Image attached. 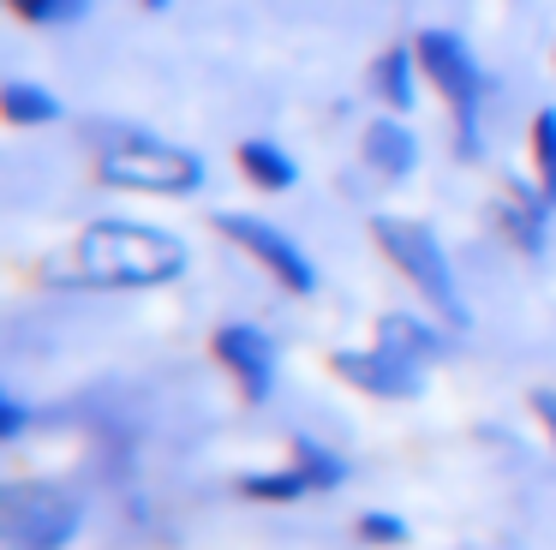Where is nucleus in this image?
Wrapping results in <instances>:
<instances>
[{"label": "nucleus", "instance_id": "6e6552de", "mask_svg": "<svg viewBox=\"0 0 556 550\" xmlns=\"http://www.w3.org/2000/svg\"><path fill=\"white\" fill-rule=\"evenodd\" d=\"M210 347H216L222 371L240 383L245 401H269L276 395V341H269V329H257V323H222Z\"/></svg>", "mask_w": 556, "mask_h": 550}, {"label": "nucleus", "instance_id": "7ed1b4c3", "mask_svg": "<svg viewBox=\"0 0 556 550\" xmlns=\"http://www.w3.org/2000/svg\"><path fill=\"white\" fill-rule=\"evenodd\" d=\"M371 239L383 246V258L395 263L413 287H419L425 305H431L448 329H455V335L467 329L472 305H467V293H460V275H455V263H448L443 239H437L431 227L413 222V215H371Z\"/></svg>", "mask_w": 556, "mask_h": 550}, {"label": "nucleus", "instance_id": "4468645a", "mask_svg": "<svg viewBox=\"0 0 556 550\" xmlns=\"http://www.w3.org/2000/svg\"><path fill=\"white\" fill-rule=\"evenodd\" d=\"M66 108H61V96L49 90V84H30V78H7L0 84V120L7 126H54Z\"/></svg>", "mask_w": 556, "mask_h": 550}, {"label": "nucleus", "instance_id": "a211bd4d", "mask_svg": "<svg viewBox=\"0 0 556 550\" xmlns=\"http://www.w3.org/2000/svg\"><path fill=\"white\" fill-rule=\"evenodd\" d=\"M7 7H13L25 24H37V30H61V24L90 18V7H97V0H7Z\"/></svg>", "mask_w": 556, "mask_h": 550}, {"label": "nucleus", "instance_id": "9b49d317", "mask_svg": "<svg viewBox=\"0 0 556 550\" xmlns=\"http://www.w3.org/2000/svg\"><path fill=\"white\" fill-rule=\"evenodd\" d=\"M365 162L383 179H407L419 167V132L407 126V114H377L365 126Z\"/></svg>", "mask_w": 556, "mask_h": 550}, {"label": "nucleus", "instance_id": "1a4fd4ad", "mask_svg": "<svg viewBox=\"0 0 556 550\" xmlns=\"http://www.w3.org/2000/svg\"><path fill=\"white\" fill-rule=\"evenodd\" d=\"M377 341L389 347V353L413 359V365H437V359H448V347H455V329H448L443 317H419V311H383L377 317Z\"/></svg>", "mask_w": 556, "mask_h": 550}, {"label": "nucleus", "instance_id": "2eb2a0df", "mask_svg": "<svg viewBox=\"0 0 556 550\" xmlns=\"http://www.w3.org/2000/svg\"><path fill=\"white\" fill-rule=\"evenodd\" d=\"M293 466L305 473V485H312V490H341V485H348V461H341L329 442L305 437V430L293 437Z\"/></svg>", "mask_w": 556, "mask_h": 550}, {"label": "nucleus", "instance_id": "4be33fe9", "mask_svg": "<svg viewBox=\"0 0 556 550\" xmlns=\"http://www.w3.org/2000/svg\"><path fill=\"white\" fill-rule=\"evenodd\" d=\"M138 7H144V12H168L174 0H138Z\"/></svg>", "mask_w": 556, "mask_h": 550}, {"label": "nucleus", "instance_id": "f257e3e1", "mask_svg": "<svg viewBox=\"0 0 556 550\" xmlns=\"http://www.w3.org/2000/svg\"><path fill=\"white\" fill-rule=\"evenodd\" d=\"M192 270V246L180 234L138 215H97L73 239L66 287H168Z\"/></svg>", "mask_w": 556, "mask_h": 550}, {"label": "nucleus", "instance_id": "0eeeda50", "mask_svg": "<svg viewBox=\"0 0 556 550\" xmlns=\"http://www.w3.org/2000/svg\"><path fill=\"white\" fill-rule=\"evenodd\" d=\"M336 377H348L353 389L377 395V401H419V395H425V365L389 353L383 341H377V347H341V353H336Z\"/></svg>", "mask_w": 556, "mask_h": 550}, {"label": "nucleus", "instance_id": "6ab92c4d", "mask_svg": "<svg viewBox=\"0 0 556 550\" xmlns=\"http://www.w3.org/2000/svg\"><path fill=\"white\" fill-rule=\"evenodd\" d=\"M359 538L365 545H407L413 526L401 521V514H389V509H371V514H359Z\"/></svg>", "mask_w": 556, "mask_h": 550}, {"label": "nucleus", "instance_id": "ddd939ff", "mask_svg": "<svg viewBox=\"0 0 556 550\" xmlns=\"http://www.w3.org/2000/svg\"><path fill=\"white\" fill-rule=\"evenodd\" d=\"M233 162H240V174L252 179L257 191H293L300 186V162H293L276 138H240Z\"/></svg>", "mask_w": 556, "mask_h": 550}, {"label": "nucleus", "instance_id": "f3484780", "mask_svg": "<svg viewBox=\"0 0 556 550\" xmlns=\"http://www.w3.org/2000/svg\"><path fill=\"white\" fill-rule=\"evenodd\" d=\"M532 174H539L544 198L556 203V108L532 114Z\"/></svg>", "mask_w": 556, "mask_h": 550}, {"label": "nucleus", "instance_id": "20e7f679", "mask_svg": "<svg viewBox=\"0 0 556 550\" xmlns=\"http://www.w3.org/2000/svg\"><path fill=\"white\" fill-rule=\"evenodd\" d=\"M413 48H419V66H425V78H431V90L448 102V120H455V155L460 162H479L484 155V132H479L484 66H479V54H472L455 30H443V24H425V30L413 36Z\"/></svg>", "mask_w": 556, "mask_h": 550}, {"label": "nucleus", "instance_id": "f8f14e48", "mask_svg": "<svg viewBox=\"0 0 556 550\" xmlns=\"http://www.w3.org/2000/svg\"><path fill=\"white\" fill-rule=\"evenodd\" d=\"M419 78H425V66H419V48L413 42L383 48L377 66H371V90H377V102H383L389 114H413V102H419Z\"/></svg>", "mask_w": 556, "mask_h": 550}, {"label": "nucleus", "instance_id": "aec40b11", "mask_svg": "<svg viewBox=\"0 0 556 550\" xmlns=\"http://www.w3.org/2000/svg\"><path fill=\"white\" fill-rule=\"evenodd\" d=\"M25 430H30V407L18 401V395H0V437L18 442Z\"/></svg>", "mask_w": 556, "mask_h": 550}, {"label": "nucleus", "instance_id": "39448f33", "mask_svg": "<svg viewBox=\"0 0 556 550\" xmlns=\"http://www.w3.org/2000/svg\"><path fill=\"white\" fill-rule=\"evenodd\" d=\"M85 526V502L54 485L0 490V545L7 550H66Z\"/></svg>", "mask_w": 556, "mask_h": 550}, {"label": "nucleus", "instance_id": "9d476101", "mask_svg": "<svg viewBox=\"0 0 556 550\" xmlns=\"http://www.w3.org/2000/svg\"><path fill=\"white\" fill-rule=\"evenodd\" d=\"M551 215H556V203L544 198V186L539 179H508V198L496 203V222H503V234H508V246H520L527 258H539L544 246H551Z\"/></svg>", "mask_w": 556, "mask_h": 550}, {"label": "nucleus", "instance_id": "423d86ee", "mask_svg": "<svg viewBox=\"0 0 556 550\" xmlns=\"http://www.w3.org/2000/svg\"><path fill=\"white\" fill-rule=\"evenodd\" d=\"M216 234L233 239L240 251H252L257 263H264L269 275H276L288 293H317V263L300 251V239L288 234V227H276L269 215H252V210H216Z\"/></svg>", "mask_w": 556, "mask_h": 550}, {"label": "nucleus", "instance_id": "dca6fc26", "mask_svg": "<svg viewBox=\"0 0 556 550\" xmlns=\"http://www.w3.org/2000/svg\"><path fill=\"white\" fill-rule=\"evenodd\" d=\"M305 473L300 466H269V473H245L240 478V497H252V502H293V497H305Z\"/></svg>", "mask_w": 556, "mask_h": 550}, {"label": "nucleus", "instance_id": "412c9836", "mask_svg": "<svg viewBox=\"0 0 556 550\" xmlns=\"http://www.w3.org/2000/svg\"><path fill=\"white\" fill-rule=\"evenodd\" d=\"M532 413H539V425L551 430V442H556V389H539V395H532Z\"/></svg>", "mask_w": 556, "mask_h": 550}, {"label": "nucleus", "instance_id": "f03ea898", "mask_svg": "<svg viewBox=\"0 0 556 550\" xmlns=\"http://www.w3.org/2000/svg\"><path fill=\"white\" fill-rule=\"evenodd\" d=\"M97 179L114 191H144V198H192V191H204L210 167L198 150L156 138L144 126H102Z\"/></svg>", "mask_w": 556, "mask_h": 550}]
</instances>
